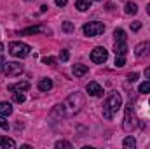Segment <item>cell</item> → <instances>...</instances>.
<instances>
[{"mask_svg": "<svg viewBox=\"0 0 150 149\" xmlns=\"http://www.w3.org/2000/svg\"><path fill=\"white\" fill-rule=\"evenodd\" d=\"M12 100L18 102V104H23V102H25V95H23V93H14V95H12Z\"/></svg>", "mask_w": 150, "mask_h": 149, "instance_id": "obj_23", "label": "cell"}, {"mask_svg": "<svg viewBox=\"0 0 150 149\" xmlns=\"http://www.w3.org/2000/svg\"><path fill=\"white\" fill-rule=\"evenodd\" d=\"M122 146H124L126 149H134L136 148V140H134L133 137H126L124 142H122Z\"/></svg>", "mask_w": 150, "mask_h": 149, "instance_id": "obj_18", "label": "cell"}, {"mask_svg": "<svg viewBox=\"0 0 150 149\" xmlns=\"http://www.w3.org/2000/svg\"><path fill=\"white\" fill-rule=\"evenodd\" d=\"M87 67L86 65H74V74H75V77H82V75H86L87 74Z\"/></svg>", "mask_w": 150, "mask_h": 149, "instance_id": "obj_17", "label": "cell"}, {"mask_svg": "<svg viewBox=\"0 0 150 149\" xmlns=\"http://www.w3.org/2000/svg\"><path fill=\"white\" fill-rule=\"evenodd\" d=\"M0 146L2 148H7V149H14L16 148V142L9 137H0Z\"/></svg>", "mask_w": 150, "mask_h": 149, "instance_id": "obj_15", "label": "cell"}, {"mask_svg": "<svg viewBox=\"0 0 150 149\" xmlns=\"http://www.w3.org/2000/svg\"><path fill=\"white\" fill-rule=\"evenodd\" d=\"M86 90H87V93L93 95V97H101V95H103V88H101L96 81H91V82L87 84Z\"/></svg>", "mask_w": 150, "mask_h": 149, "instance_id": "obj_8", "label": "cell"}, {"mask_svg": "<svg viewBox=\"0 0 150 149\" xmlns=\"http://www.w3.org/2000/svg\"><path fill=\"white\" fill-rule=\"evenodd\" d=\"M56 148H59V149H61V148H68V149H70V148H72V144H70V142H67V140H59V142H56Z\"/></svg>", "mask_w": 150, "mask_h": 149, "instance_id": "obj_26", "label": "cell"}, {"mask_svg": "<svg viewBox=\"0 0 150 149\" xmlns=\"http://www.w3.org/2000/svg\"><path fill=\"white\" fill-rule=\"evenodd\" d=\"M134 54L136 56H147V54H150V42H140L134 47Z\"/></svg>", "mask_w": 150, "mask_h": 149, "instance_id": "obj_9", "label": "cell"}, {"mask_svg": "<svg viewBox=\"0 0 150 149\" xmlns=\"http://www.w3.org/2000/svg\"><path fill=\"white\" fill-rule=\"evenodd\" d=\"M0 128H5L7 130V123H5V117L4 116H0Z\"/></svg>", "mask_w": 150, "mask_h": 149, "instance_id": "obj_31", "label": "cell"}, {"mask_svg": "<svg viewBox=\"0 0 150 149\" xmlns=\"http://www.w3.org/2000/svg\"><path fill=\"white\" fill-rule=\"evenodd\" d=\"M120 107H122V97H120V93L112 91V93L107 97V100H105V105H103V117H105V119H112L113 114L119 111Z\"/></svg>", "mask_w": 150, "mask_h": 149, "instance_id": "obj_2", "label": "cell"}, {"mask_svg": "<svg viewBox=\"0 0 150 149\" xmlns=\"http://www.w3.org/2000/svg\"><path fill=\"white\" fill-rule=\"evenodd\" d=\"M138 91H140V93H150V81L142 82V84H140V88H138Z\"/></svg>", "mask_w": 150, "mask_h": 149, "instance_id": "obj_21", "label": "cell"}, {"mask_svg": "<svg viewBox=\"0 0 150 149\" xmlns=\"http://www.w3.org/2000/svg\"><path fill=\"white\" fill-rule=\"evenodd\" d=\"M126 65V56H115V67H124Z\"/></svg>", "mask_w": 150, "mask_h": 149, "instance_id": "obj_22", "label": "cell"}, {"mask_svg": "<svg viewBox=\"0 0 150 149\" xmlns=\"http://www.w3.org/2000/svg\"><path fill=\"white\" fill-rule=\"evenodd\" d=\"M145 77L150 81V67H149V69H145Z\"/></svg>", "mask_w": 150, "mask_h": 149, "instance_id": "obj_33", "label": "cell"}, {"mask_svg": "<svg viewBox=\"0 0 150 149\" xmlns=\"http://www.w3.org/2000/svg\"><path fill=\"white\" fill-rule=\"evenodd\" d=\"M127 44L126 42H115V56H126Z\"/></svg>", "mask_w": 150, "mask_h": 149, "instance_id": "obj_11", "label": "cell"}, {"mask_svg": "<svg viewBox=\"0 0 150 149\" xmlns=\"http://www.w3.org/2000/svg\"><path fill=\"white\" fill-rule=\"evenodd\" d=\"M38 90H40V91H49V90H52V81H51V79H40Z\"/></svg>", "mask_w": 150, "mask_h": 149, "instance_id": "obj_13", "label": "cell"}, {"mask_svg": "<svg viewBox=\"0 0 150 149\" xmlns=\"http://www.w3.org/2000/svg\"><path fill=\"white\" fill-rule=\"evenodd\" d=\"M75 7L79 11H89L91 9V0H75Z\"/></svg>", "mask_w": 150, "mask_h": 149, "instance_id": "obj_14", "label": "cell"}, {"mask_svg": "<svg viewBox=\"0 0 150 149\" xmlns=\"http://www.w3.org/2000/svg\"><path fill=\"white\" fill-rule=\"evenodd\" d=\"M113 37H115V42H126V40H127V37H126V32H124L122 28H115Z\"/></svg>", "mask_w": 150, "mask_h": 149, "instance_id": "obj_16", "label": "cell"}, {"mask_svg": "<svg viewBox=\"0 0 150 149\" xmlns=\"http://www.w3.org/2000/svg\"><path fill=\"white\" fill-rule=\"evenodd\" d=\"M138 77H140V75H138V72H133V74H127V79H129L131 82H134V81H138Z\"/></svg>", "mask_w": 150, "mask_h": 149, "instance_id": "obj_29", "label": "cell"}, {"mask_svg": "<svg viewBox=\"0 0 150 149\" xmlns=\"http://www.w3.org/2000/svg\"><path fill=\"white\" fill-rule=\"evenodd\" d=\"M68 58H70L68 51H67V49H61V53H59V60H61V62H68Z\"/></svg>", "mask_w": 150, "mask_h": 149, "instance_id": "obj_25", "label": "cell"}, {"mask_svg": "<svg viewBox=\"0 0 150 149\" xmlns=\"http://www.w3.org/2000/svg\"><path fill=\"white\" fill-rule=\"evenodd\" d=\"M82 105H84V97H82L80 93H72L63 104H59V105L54 107V112H56L58 116L72 117V116H75L77 112L80 111Z\"/></svg>", "mask_w": 150, "mask_h": 149, "instance_id": "obj_1", "label": "cell"}, {"mask_svg": "<svg viewBox=\"0 0 150 149\" xmlns=\"http://www.w3.org/2000/svg\"><path fill=\"white\" fill-rule=\"evenodd\" d=\"M42 63H45V65H56V58L45 56V58H42Z\"/></svg>", "mask_w": 150, "mask_h": 149, "instance_id": "obj_24", "label": "cell"}, {"mask_svg": "<svg viewBox=\"0 0 150 149\" xmlns=\"http://www.w3.org/2000/svg\"><path fill=\"white\" fill-rule=\"evenodd\" d=\"M124 11H126V14H136V12H138V5L133 4V2H127Z\"/></svg>", "mask_w": 150, "mask_h": 149, "instance_id": "obj_19", "label": "cell"}, {"mask_svg": "<svg viewBox=\"0 0 150 149\" xmlns=\"http://www.w3.org/2000/svg\"><path fill=\"white\" fill-rule=\"evenodd\" d=\"M91 60L94 63H105L108 60V51L105 47H94L91 51Z\"/></svg>", "mask_w": 150, "mask_h": 149, "instance_id": "obj_7", "label": "cell"}, {"mask_svg": "<svg viewBox=\"0 0 150 149\" xmlns=\"http://www.w3.org/2000/svg\"><path fill=\"white\" fill-rule=\"evenodd\" d=\"M103 32H105V25L100 21H91V23L84 25V35H87V37H96Z\"/></svg>", "mask_w": 150, "mask_h": 149, "instance_id": "obj_5", "label": "cell"}, {"mask_svg": "<svg viewBox=\"0 0 150 149\" xmlns=\"http://www.w3.org/2000/svg\"><path fill=\"white\" fill-rule=\"evenodd\" d=\"M38 32H44V28H42V27H32V28L23 30L21 34H23V35H32V34H38Z\"/></svg>", "mask_w": 150, "mask_h": 149, "instance_id": "obj_20", "label": "cell"}, {"mask_svg": "<svg viewBox=\"0 0 150 149\" xmlns=\"http://www.w3.org/2000/svg\"><path fill=\"white\" fill-rule=\"evenodd\" d=\"M140 28H142V23H140V21H133V23H131V30H133V32H138Z\"/></svg>", "mask_w": 150, "mask_h": 149, "instance_id": "obj_28", "label": "cell"}, {"mask_svg": "<svg viewBox=\"0 0 150 149\" xmlns=\"http://www.w3.org/2000/svg\"><path fill=\"white\" fill-rule=\"evenodd\" d=\"M30 51H32V47L25 42H11L9 44V53L14 58H26L30 54Z\"/></svg>", "mask_w": 150, "mask_h": 149, "instance_id": "obj_3", "label": "cell"}, {"mask_svg": "<svg viewBox=\"0 0 150 149\" xmlns=\"http://www.w3.org/2000/svg\"><path fill=\"white\" fill-rule=\"evenodd\" d=\"M12 114V105L9 102H0V116H11Z\"/></svg>", "mask_w": 150, "mask_h": 149, "instance_id": "obj_12", "label": "cell"}, {"mask_svg": "<svg viewBox=\"0 0 150 149\" xmlns=\"http://www.w3.org/2000/svg\"><path fill=\"white\" fill-rule=\"evenodd\" d=\"M2 72L9 77H14V75H19L23 72V65L16 63V62H7V63H2Z\"/></svg>", "mask_w": 150, "mask_h": 149, "instance_id": "obj_6", "label": "cell"}, {"mask_svg": "<svg viewBox=\"0 0 150 149\" xmlns=\"http://www.w3.org/2000/svg\"><path fill=\"white\" fill-rule=\"evenodd\" d=\"M4 63V44H0V65Z\"/></svg>", "mask_w": 150, "mask_h": 149, "instance_id": "obj_32", "label": "cell"}, {"mask_svg": "<svg viewBox=\"0 0 150 149\" xmlns=\"http://www.w3.org/2000/svg\"><path fill=\"white\" fill-rule=\"evenodd\" d=\"M147 12H149V16H150V4L147 5Z\"/></svg>", "mask_w": 150, "mask_h": 149, "instance_id": "obj_34", "label": "cell"}, {"mask_svg": "<svg viewBox=\"0 0 150 149\" xmlns=\"http://www.w3.org/2000/svg\"><path fill=\"white\" fill-rule=\"evenodd\" d=\"M63 30H65V32H72V30H74V25H72L70 21H65V23H63Z\"/></svg>", "mask_w": 150, "mask_h": 149, "instance_id": "obj_27", "label": "cell"}, {"mask_svg": "<svg viewBox=\"0 0 150 149\" xmlns=\"http://www.w3.org/2000/svg\"><path fill=\"white\" fill-rule=\"evenodd\" d=\"M67 4H68V0H56V5L58 7H65Z\"/></svg>", "mask_w": 150, "mask_h": 149, "instance_id": "obj_30", "label": "cell"}, {"mask_svg": "<svg viewBox=\"0 0 150 149\" xmlns=\"http://www.w3.org/2000/svg\"><path fill=\"white\" fill-rule=\"evenodd\" d=\"M30 88V82L28 81H21L18 84H11L9 86V91H26Z\"/></svg>", "mask_w": 150, "mask_h": 149, "instance_id": "obj_10", "label": "cell"}, {"mask_svg": "<svg viewBox=\"0 0 150 149\" xmlns=\"http://www.w3.org/2000/svg\"><path fill=\"white\" fill-rule=\"evenodd\" d=\"M124 130L126 132H133L134 128H136V116H134V111H133V107H131V104L129 105H126V112H124Z\"/></svg>", "mask_w": 150, "mask_h": 149, "instance_id": "obj_4", "label": "cell"}]
</instances>
